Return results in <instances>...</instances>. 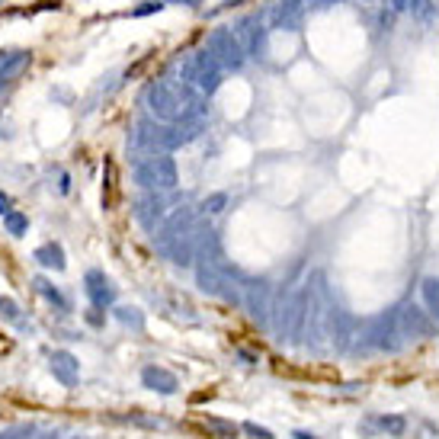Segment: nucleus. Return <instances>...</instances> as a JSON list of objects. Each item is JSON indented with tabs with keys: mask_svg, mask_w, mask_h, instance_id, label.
Wrapping results in <instances>:
<instances>
[{
	"mask_svg": "<svg viewBox=\"0 0 439 439\" xmlns=\"http://www.w3.org/2000/svg\"><path fill=\"white\" fill-rule=\"evenodd\" d=\"M224 205H228V193H212L203 203V212L205 215H218V212H224Z\"/></svg>",
	"mask_w": 439,
	"mask_h": 439,
	"instance_id": "24",
	"label": "nucleus"
},
{
	"mask_svg": "<svg viewBox=\"0 0 439 439\" xmlns=\"http://www.w3.org/2000/svg\"><path fill=\"white\" fill-rule=\"evenodd\" d=\"M366 343H369L372 349H378V353H397V349L404 347L407 340H404V334H401V327H397V311L375 318V321L369 324Z\"/></svg>",
	"mask_w": 439,
	"mask_h": 439,
	"instance_id": "6",
	"label": "nucleus"
},
{
	"mask_svg": "<svg viewBox=\"0 0 439 439\" xmlns=\"http://www.w3.org/2000/svg\"><path fill=\"white\" fill-rule=\"evenodd\" d=\"M32 260L39 266H45V270H55V272H61L64 266H68V260H64V247L55 244V241H49V244H42V247H35Z\"/></svg>",
	"mask_w": 439,
	"mask_h": 439,
	"instance_id": "16",
	"label": "nucleus"
},
{
	"mask_svg": "<svg viewBox=\"0 0 439 439\" xmlns=\"http://www.w3.org/2000/svg\"><path fill=\"white\" fill-rule=\"evenodd\" d=\"M154 10H164V0H145L141 7L132 10V16H148V13H154Z\"/></svg>",
	"mask_w": 439,
	"mask_h": 439,
	"instance_id": "27",
	"label": "nucleus"
},
{
	"mask_svg": "<svg viewBox=\"0 0 439 439\" xmlns=\"http://www.w3.org/2000/svg\"><path fill=\"white\" fill-rule=\"evenodd\" d=\"M135 183H138L145 193H167L180 183V170H176V161L167 157V154H154V157H145V161L135 167Z\"/></svg>",
	"mask_w": 439,
	"mask_h": 439,
	"instance_id": "4",
	"label": "nucleus"
},
{
	"mask_svg": "<svg viewBox=\"0 0 439 439\" xmlns=\"http://www.w3.org/2000/svg\"><path fill=\"white\" fill-rule=\"evenodd\" d=\"M359 433H385L391 439H401L407 433V420L401 414H378V417L359 423Z\"/></svg>",
	"mask_w": 439,
	"mask_h": 439,
	"instance_id": "15",
	"label": "nucleus"
},
{
	"mask_svg": "<svg viewBox=\"0 0 439 439\" xmlns=\"http://www.w3.org/2000/svg\"><path fill=\"white\" fill-rule=\"evenodd\" d=\"M292 439H318V436H314V433H308V430H295Z\"/></svg>",
	"mask_w": 439,
	"mask_h": 439,
	"instance_id": "31",
	"label": "nucleus"
},
{
	"mask_svg": "<svg viewBox=\"0 0 439 439\" xmlns=\"http://www.w3.org/2000/svg\"><path fill=\"white\" fill-rule=\"evenodd\" d=\"M49 369L55 375V382H61L64 388H74L80 382V359H77L71 349H55L49 356Z\"/></svg>",
	"mask_w": 439,
	"mask_h": 439,
	"instance_id": "12",
	"label": "nucleus"
},
{
	"mask_svg": "<svg viewBox=\"0 0 439 439\" xmlns=\"http://www.w3.org/2000/svg\"><path fill=\"white\" fill-rule=\"evenodd\" d=\"M29 61H32V55H29V52H10V58L0 64V87L10 84V80H16V77H20L23 71L29 68Z\"/></svg>",
	"mask_w": 439,
	"mask_h": 439,
	"instance_id": "17",
	"label": "nucleus"
},
{
	"mask_svg": "<svg viewBox=\"0 0 439 439\" xmlns=\"http://www.w3.org/2000/svg\"><path fill=\"white\" fill-rule=\"evenodd\" d=\"M112 318H116L119 324H126V327H132L135 334H141L145 330V311L135 305H116L112 308Z\"/></svg>",
	"mask_w": 439,
	"mask_h": 439,
	"instance_id": "19",
	"label": "nucleus"
},
{
	"mask_svg": "<svg viewBox=\"0 0 439 439\" xmlns=\"http://www.w3.org/2000/svg\"><path fill=\"white\" fill-rule=\"evenodd\" d=\"M84 282H87V299H90V305L93 308H116V289H112V282L106 279V272H100V270H90L84 276Z\"/></svg>",
	"mask_w": 439,
	"mask_h": 439,
	"instance_id": "13",
	"label": "nucleus"
},
{
	"mask_svg": "<svg viewBox=\"0 0 439 439\" xmlns=\"http://www.w3.org/2000/svg\"><path fill=\"white\" fill-rule=\"evenodd\" d=\"M32 289H35L39 295H42L45 301H52V305H55L58 311H68V299H64V295L58 292V289L52 286V282H49L45 276H35V279H32Z\"/></svg>",
	"mask_w": 439,
	"mask_h": 439,
	"instance_id": "20",
	"label": "nucleus"
},
{
	"mask_svg": "<svg viewBox=\"0 0 439 439\" xmlns=\"http://www.w3.org/2000/svg\"><path fill=\"white\" fill-rule=\"evenodd\" d=\"M148 116L164 122V126H186V122H199L205 112L203 93L196 87L183 84V80H154L141 97Z\"/></svg>",
	"mask_w": 439,
	"mask_h": 439,
	"instance_id": "1",
	"label": "nucleus"
},
{
	"mask_svg": "<svg viewBox=\"0 0 439 439\" xmlns=\"http://www.w3.org/2000/svg\"><path fill=\"white\" fill-rule=\"evenodd\" d=\"M308 4L305 0H276L270 7V26L272 29H301Z\"/></svg>",
	"mask_w": 439,
	"mask_h": 439,
	"instance_id": "10",
	"label": "nucleus"
},
{
	"mask_svg": "<svg viewBox=\"0 0 439 439\" xmlns=\"http://www.w3.org/2000/svg\"><path fill=\"white\" fill-rule=\"evenodd\" d=\"M196 286L203 289L205 295H215V299H228L237 301V292H231V279L218 270V260H203L196 266Z\"/></svg>",
	"mask_w": 439,
	"mask_h": 439,
	"instance_id": "9",
	"label": "nucleus"
},
{
	"mask_svg": "<svg viewBox=\"0 0 439 439\" xmlns=\"http://www.w3.org/2000/svg\"><path fill=\"white\" fill-rule=\"evenodd\" d=\"M7 212H13V196L0 193V215H7Z\"/></svg>",
	"mask_w": 439,
	"mask_h": 439,
	"instance_id": "28",
	"label": "nucleus"
},
{
	"mask_svg": "<svg viewBox=\"0 0 439 439\" xmlns=\"http://www.w3.org/2000/svg\"><path fill=\"white\" fill-rule=\"evenodd\" d=\"M426 7H430V0H411V4H407V10H411V13H426Z\"/></svg>",
	"mask_w": 439,
	"mask_h": 439,
	"instance_id": "29",
	"label": "nucleus"
},
{
	"mask_svg": "<svg viewBox=\"0 0 439 439\" xmlns=\"http://www.w3.org/2000/svg\"><path fill=\"white\" fill-rule=\"evenodd\" d=\"M241 430H244V433H251L253 439H276V436H272V430H266V426L253 423V420H247V423H241Z\"/></svg>",
	"mask_w": 439,
	"mask_h": 439,
	"instance_id": "25",
	"label": "nucleus"
},
{
	"mask_svg": "<svg viewBox=\"0 0 439 439\" xmlns=\"http://www.w3.org/2000/svg\"><path fill=\"white\" fill-rule=\"evenodd\" d=\"M180 80L196 87L203 97H209V93H215L218 87H222V64L215 61V55H212L209 49L193 52V55H186V61L180 64Z\"/></svg>",
	"mask_w": 439,
	"mask_h": 439,
	"instance_id": "3",
	"label": "nucleus"
},
{
	"mask_svg": "<svg viewBox=\"0 0 439 439\" xmlns=\"http://www.w3.org/2000/svg\"><path fill=\"white\" fill-rule=\"evenodd\" d=\"M84 321L87 324H90V327H103V324H106V311H103V308H87V311H84Z\"/></svg>",
	"mask_w": 439,
	"mask_h": 439,
	"instance_id": "26",
	"label": "nucleus"
},
{
	"mask_svg": "<svg viewBox=\"0 0 439 439\" xmlns=\"http://www.w3.org/2000/svg\"><path fill=\"white\" fill-rule=\"evenodd\" d=\"M141 385H145L148 391H154V395H164V397L180 391V378H176L170 369H164V366H145V369H141Z\"/></svg>",
	"mask_w": 439,
	"mask_h": 439,
	"instance_id": "14",
	"label": "nucleus"
},
{
	"mask_svg": "<svg viewBox=\"0 0 439 439\" xmlns=\"http://www.w3.org/2000/svg\"><path fill=\"white\" fill-rule=\"evenodd\" d=\"M4 228H7V234L23 237L29 231V215H26V212H20V209L7 212V215H4Z\"/></svg>",
	"mask_w": 439,
	"mask_h": 439,
	"instance_id": "22",
	"label": "nucleus"
},
{
	"mask_svg": "<svg viewBox=\"0 0 439 439\" xmlns=\"http://www.w3.org/2000/svg\"><path fill=\"white\" fill-rule=\"evenodd\" d=\"M205 426H209L212 433H218V436H222V439H237V433H241V426H237L234 420L212 417V414H205Z\"/></svg>",
	"mask_w": 439,
	"mask_h": 439,
	"instance_id": "21",
	"label": "nucleus"
},
{
	"mask_svg": "<svg viewBox=\"0 0 439 439\" xmlns=\"http://www.w3.org/2000/svg\"><path fill=\"white\" fill-rule=\"evenodd\" d=\"M199 122H186V126H164L157 119H141L132 132V145L145 154H167L174 148H183L199 135Z\"/></svg>",
	"mask_w": 439,
	"mask_h": 439,
	"instance_id": "2",
	"label": "nucleus"
},
{
	"mask_svg": "<svg viewBox=\"0 0 439 439\" xmlns=\"http://www.w3.org/2000/svg\"><path fill=\"white\" fill-rule=\"evenodd\" d=\"M366 4H372V0H366Z\"/></svg>",
	"mask_w": 439,
	"mask_h": 439,
	"instance_id": "34",
	"label": "nucleus"
},
{
	"mask_svg": "<svg viewBox=\"0 0 439 439\" xmlns=\"http://www.w3.org/2000/svg\"><path fill=\"white\" fill-rule=\"evenodd\" d=\"M321 4H343V0H321Z\"/></svg>",
	"mask_w": 439,
	"mask_h": 439,
	"instance_id": "33",
	"label": "nucleus"
},
{
	"mask_svg": "<svg viewBox=\"0 0 439 439\" xmlns=\"http://www.w3.org/2000/svg\"><path fill=\"white\" fill-rule=\"evenodd\" d=\"M7 58H10V52H0V64L7 61Z\"/></svg>",
	"mask_w": 439,
	"mask_h": 439,
	"instance_id": "32",
	"label": "nucleus"
},
{
	"mask_svg": "<svg viewBox=\"0 0 439 439\" xmlns=\"http://www.w3.org/2000/svg\"><path fill=\"white\" fill-rule=\"evenodd\" d=\"M209 52L215 55V61L222 64V71H241L247 61L244 42L237 39V32L231 26H218L209 35Z\"/></svg>",
	"mask_w": 439,
	"mask_h": 439,
	"instance_id": "5",
	"label": "nucleus"
},
{
	"mask_svg": "<svg viewBox=\"0 0 439 439\" xmlns=\"http://www.w3.org/2000/svg\"><path fill=\"white\" fill-rule=\"evenodd\" d=\"M397 327H401L404 340H430L436 334V321L430 318V311L423 305H414V301L397 308Z\"/></svg>",
	"mask_w": 439,
	"mask_h": 439,
	"instance_id": "7",
	"label": "nucleus"
},
{
	"mask_svg": "<svg viewBox=\"0 0 439 439\" xmlns=\"http://www.w3.org/2000/svg\"><path fill=\"white\" fill-rule=\"evenodd\" d=\"M58 189H61V193H71V176L64 174V170L58 174Z\"/></svg>",
	"mask_w": 439,
	"mask_h": 439,
	"instance_id": "30",
	"label": "nucleus"
},
{
	"mask_svg": "<svg viewBox=\"0 0 439 439\" xmlns=\"http://www.w3.org/2000/svg\"><path fill=\"white\" fill-rule=\"evenodd\" d=\"M0 318H4V321H13V324H23L20 305H16L13 299H7V295H0Z\"/></svg>",
	"mask_w": 439,
	"mask_h": 439,
	"instance_id": "23",
	"label": "nucleus"
},
{
	"mask_svg": "<svg viewBox=\"0 0 439 439\" xmlns=\"http://www.w3.org/2000/svg\"><path fill=\"white\" fill-rule=\"evenodd\" d=\"M237 32V39L244 42V52L247 58H253V61H263L266 58V23L263 16L251 13V16H241L237 20V26H231Z\"/></svg>",
	"mask_w": 439,
	"mask_h": 439,
	"instance_id": "8",
	"label": "nucleus"
},
{
	"mask_svg": "<svg viewBox=\"0 0 439 439\" xmlns=\"http://www.w3.org/2000/svg\"><path fill=\"white\" fill-rule=\"evenodd\" d=\"M135 218L141 222V228L157 231V224L167 222V203H164L161 193H145L135 203Z\"/></svg>",
	"mask_w": 439,
	"mask_h": 439,
	"instance_id": "11",
	"label": "nucleus"
},
{
	"mask_svg": "<svg viewBox=\"0 0 439 439\" xmlns=\"http://www.w3.org/2000/svg\"><path fill=\"white\" fill-rule=\"evenodd\" d=\"M420 299H423V308L430 311V318L439 324V279L436 276H426L420 282Z\"/></svg>",
	"mask_w": 439,
	"mask_h": 439,
	"instance_id": "18",
	"label": "nucleus"
}]
</instances>
